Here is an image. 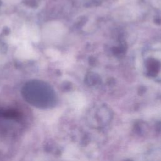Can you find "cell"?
<instances>
[{"mask_svg": "<svg viewBox=\"0 0 161 161\" xmlns=\"http://www.w3.org/2000/svg\"><path fill=\"white\" fill-rule=\"evenodd\" d=\"M86 103L84 96L80 92H75L72 96V104L77 109L82 108Z\"/></svg>", "mask_w": 161, "mask_h": 161, "instance_id": "obj_1", "label": "cell"}]
</instances>
